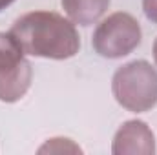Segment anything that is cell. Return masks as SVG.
Segmentation results:
<instances>
[{
	"mask_svg": "<svg viewBox=\"0 0 157 155\" xmlns=\"http://www.w3.org/2000/svg\"><path fill=\"white\" fill-rule=\"evenodd\" d=\"M9 33L17 39L22 51L31 57L66 60L80 49L75 24L55 11H31L18 17Z\"/></svg>",
	"mask_w": 157,
	"mask_h": 155,
	"instance_id": "cell-1",
	"label": "cell"
},
{
	"mask_svg": "<svg viewBox=\"0 0 157 155\" xmlns=\"http://www.w3.org/2000/svg\"><path fill=\"white\" fill-rule=\"evenodd\" d=\"M112 91L124 110L144 113L157 104V70L146 60H132L113 73Z\"/></svg>",
	"mask_w": 157,
	"mask_h": 155,
	"instance_id": "cell-2",
	"label": "cell"
},
{
	"mask_svg": "<svg viewBox=\"0 0 157 155\" xmlns=\"http://www.w3.org/2000/svg\"><path fill=\"white\" fill-rule=\"evenodd\" d=\"M141 26L130 13L117 11L108 15L93 31L91 46L104 59H122L141 44Z\"/></svg>",
	"mask_w": 157,
	"mask_h": 155,
	"instance_id": "cell-3",
	"label": "cell"
},
{
	"mask_svg": "<svg viewBox=\"0 0 157 155\" xmlns=\"http://www.w3.org/2000/svg\"><path fill=\"white\" fill-rule=\"evenodd\" d=\"M11 33L0 31V100L17 102L31 86L33 70Z\"/></svg>",
	"mask_w": 157,
	"mask_h": 155,
	"instance_id": "cell-4",
	"label": "cell"
},
{
	"mask_svg": "<svg viewBox=\"0 0 157 155\" xmlns=\"http://www.w3.org/2000/svg\"><path fill=\"white\" fill-rule=\"evenodd\" d=\"M113 155H154L155 137L144 120H126L117 130L113 142Z\"/></svg>",
	"mask_w": 157,
	"mask_h": 155,
	"instance_id": "cell-5",
	"label": "cell"
},
{
	"mask_svg": "<svg viewBox=\"0 0 157 155\" xmlns=\"http://www.w3.org/2000/svg\"><path fill=\"white\" fill-rule=\"evenodd\" d=\"M112 0H60L68 18L78 26L95 24L110 7Z\"/></svg>",
	"mask_w": 157,
	"mask_h": 155,
	"instance_id": "cell-6",
	"label": "cell"
},
{
	"mask_svg": "<svg viewBox=\"0 0 157 155\" xmlns=\"http://www.w3.org/2000/svg\"><path fill=\"white\" fill-rule=\"evenodd\" d=\"M39 153H82V150L71 139L55 137V139H49L44 146H40Z\"/></svg>",
	"mask_w": 157,
	"mask_h": 155,
	"instance_id": "cell-7",
	"label": "cell"
},
{
	"mask_svg": "<svg viewBox=\"0 0 157 155\" xmlns=\"http://www.w3.org/2000/svg\"><path fill=\"white\" fill-rule=\"evenodd\" d=\"M143 11L148 20L157 24V0H143Z\"/></svg>",
	"mask_w": 157,
	"mask_h": 155,
	"instance_id": "cell-8",
	"label": "cell"
},
{
	"mask_svg": "<svg viewBox=\"0 0 157 155\" xmlns=\"http://www.w3.org/2000/svg\"><path fill=\"white\" fill-rule=\"evenodd\" d=\"M13 2H15V0H0V11H2V9H6L7 6H11Z\"/></svg>",
	"mask_w": 157,
	"mask_h": 155,
	"instance_id": "cell-9",
	"label": "cell"
},
{
	"mask_svg": "<svg viewBox=\"0 0 157 155\" xmlns=\"http://www.w3.org/2000/svg\"><path fill=\"white\" fill-rule=\"evenodd\" d=\"M154 60H155V64H157V39L154 42Z\"/></svg>",
	"mask_w": 157,
	"mask_h": 155,
	"instance_id": "cell-10",
	"label": "cell"
}]
</instances>
